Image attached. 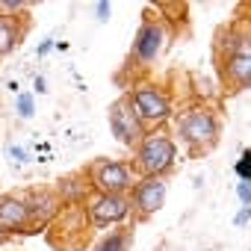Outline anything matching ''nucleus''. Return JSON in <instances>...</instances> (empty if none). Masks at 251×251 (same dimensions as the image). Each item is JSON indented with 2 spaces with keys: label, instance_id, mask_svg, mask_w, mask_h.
Returning a JSON list of instances; mask_svg holds the SVG:
<instances>
[{
  "label": "nucleus",
  "instance_id": "2",
  "mask_svg": "<svg viewBox=\"0 0 251 251\" xmlns=\"http://www.w3.org/2000/svg\"><path fill=\"white\" fill-rule=\"evenodd\" d=\"M219 118L210 106H189L177 115V136L189 148V154H204L219 142Z\"/></svg>",
  "mask_w": 251,
  "mask_h": 251
},
{
  "label": "nucleus",
  "instance_id": "15",
  "mask_svg": "<svg viewBox=\"0 0 251 251\" xmlns=\"http://www.w3.org/2000/svg\"><path fill=\"white\" fill-rule=\"evenodd\" d=\"M6 157H9L12 166H24V163H27V151L18 148V145H6Z\"/></svg>",
  "mask_w": 251,
  "mask_h": 251
},
{
  "label": "nucleus",
  "instance_id": "13",
  "mask_svg": "<svg viewBox=\"0 0 251 251\" xmlns=\"http://www.w3.org/2000/svg\"><path fill=\"white\" fill-rule=\"evenodd\" d=\"M15 109H18V115H21V118H33V112H36V98H33L30 92H18Z\"/></svg>",
  "mask_w": 251,
  "mask_h": 251
},
{
  "label": "nucleus",
  "instance_id": "17",
  "mask_svg": "<svg viewBox=\"0 0 251 251\" xmlns=\"http://www.w3.org/2000/svg\"><path fill=\"white\" fill-rule=\"evenodd\" d=\"M248 222H251V207H242V210L233 216V225H236V227H245Z\"/></svg>",
  "mask_w": 251,
  "mask_h": 251
},
{
  "label": "nucleus",
  "instance_id": "16",
  "mask_svg": "<svg viewBox=\"0 0 251 251\" xmlns=\"http://www.w3.org/2000/svg\"><path fill=\"white\" fill-rule=\"evenodd\" d=\"M236 198L242 201V207H251V180H239L236 183Z\"/></svg>",
  "mask_w": 251,
  "mask_h": 251
},
{
  "label": "nucleus",
  "instance_id": "19",
  "mask_svg": "<svg viewBox=\"0 0 251 251\" xmlns=\"http://www.w3.org/2000/svg\"><path fill=\"white\" fill-rule=\"evenodd\" d=\"M50 50H53V39H45V42L39 45V50H36V53H39V56H48Z\"/></svg>",
  "mask_w": 251,
  "mask_h": 251
},
{
  "label": "nucleus",
  "instance_id": "10",
  "mask_svg": "<svg viewBox=\"0 0 251 251\" xmlns=\"http://www.w3.org/2000/svg\"><path fill=\"white\" fill-rule=\"evenodd\" d=\"M30 222V210L24 195H0V236H9V233H21L27 230Z\"/></svg>",
  "mask_w": 251,
  "mask_h": 251
},
{
  "label": "nucleus",
  "instance_id": "3",
  "mask_svg": "<svg viewBox=\"0 0 251 251\" xmlns=\"http://www.w3.org/2000/svg\"><path fill=\"white\" fill-rule=\"evenodd\" d=\"M177 160V145L172 136H166L163 130H151L145 133V139L136 145V175L139 177H166L175 169Z\"/></svg>",
  "mask_w": 251,
  "mask_h": 251
},
{
  "label": "nucleus",
  "instance_id": "12",
  "mask_svg": "<svg viewBox=\"0 0 251 251\" xmlns=\"http://www.w3.org/2000/svg\"><path fill=\"white\" fill-rule=\"evenodd\" d=\"M127 248H130V230H127V227H118V230L106 233V236L95 245V251H127Z\"/></svg>",
  "mask_w": 251,
  "mask_h": 251
},
{
  "label": "nucleus",
  "instance_id": "1",
  "mask_svg": "<svg viewBox=\"0 0 251 251\" xmlns=\"http://www.w3.org/2000/svg\"><path fill=\"white\" fill-rule=\"evenodd\" d=\"M219 71H222V83L227 86V92H242L251 86V30L239 33L233 30L230 39L222 45L219 53Z\"/></svg>",
  "mask_w": 251,
  "mask_h": 251
},
{
  "label": "nucleus",
  "instance_id": "8",
  "mask_svg": "<svg viewBox=\"0 0 251 251\" xmlns=\"http://www.w3.org/2000/svg\"><path fill=\"white\" fill-rule=\"evenodd\" d=\"M163 45H166V27H163V21L154 18V15H145L142 27L136 30V39H133V59L142 62V65H151L160 56Z\"/></svg>",
  "mask_w": 251,
  "mask_h": 251
},
{
  "label": "nucleus",
  "instance_id": "11",
  "mask_svg": "<svg viewBox=\"0 0 251 251\" xmlns=\"http://www.w3.org/2000/svg\"><path fill=\"white\" fill-rule=\"evenodd\" d=\"M24 39V24L18 15H0V56L12 53Z\"/></svg>",
  "mask_w": 251,
  "mask_h": 251
},
{
  "label": "nucleus",
  "instance_id": "18",
  "mask_svg": "<svg viewBox=\"0 0 251 251\" xmlns=\"http://www.w3.org/2000/svg\"><path fill=\"white\" fill-rule=\"evenodd\" d=\"M109 12H112V6L106 3V0H100V3L95 6V15H98V21H106V18H109Z\"/></svg>",
  "mask_w": 251,
  "mask_h": 251
},
{
  "label": "nucleus",
  "instance_id": "14",
  "mask_svg": "<svg viewBox=\"0 0 251 251\" xmlns=\"http://www.w3.org/2000/svg\"><path fill=\"white\" fill-rule=\"evenodd\" d=\"M233 175H236L239 180H251V148L242 151V157L233 163Z\"/></svg>",
  "mask_w": 251,
  "mask_h": 251
},
{
  "label": "nucleus",
  "instance_id": "20",
  "mask_svg": "<svg viewBox=\"0 0 251 251\" xmlns=\"http://www.w3.org/2000/svg\"><path fill=\"white\" fill-rule=\"evenodd\" d=\"M48 92V80L45 77H36V95H45Z\"/></svg>",
  "mask_w": 251,
  "mask_h": 251
},
{
  "label": "nucleus",
  "instance_id": "5",
  "mask_svg": "<svg viewBox=\"0 0 251 251\" xmlns=\"http://www.w3.org/2000/svg\"><path fill=\"white\" fill-rule=\"evenodd\" d=\"M127 100H130L133 112L139 115L142 127L163 124V121H169V115H172V100H169V95H166L160 86H154V83H139V86H133L130 95H127Z\"/></svg>",
  "mask_w": 251,
  "mask_h": 251
},
{
  "label": "nucleus",
  "instance_id": "6",
  "mask_svg": "<svg viewBox=\"0 0 251 251\" xmlns=\"http://www.w3.org/2000/svg\"><path fill=\"white\" fill-rule=\"evenodd\" d=\"M106 118H109V133L115 136L118 145H124V148H136V145L145 139V127H142L139 115L133 112L127 95L118 98V100L109 106V115H106Z\"/></svg>",
  "mask_w": 251,
  "mask_h": 251
},
{
  "label": "nucleus",
  "instance_id": "7",
  "mask_svg": "<svg viewBox=\"0 0 251 251\" xmlns=\"http://www.w3.org/2000/svg\"><path fill=\"white\" fill-rule=\"evenodd\" d=\"M130 213H133V204L127 195H95L86 207V222L92 227H109L130 219Z\"/></svg>",
  "mask_w": 251,
  "mask_h": 251
},
{
  "label": "nucleus",
  "instance_id": "9",
  "mask_svg": "<svg viewBox=\"0 0 251 251\" xmlns=\"http://www.w3.org/2000/svg\"><path fill=\"white\" fill-rule=\"evenodd\" d=\"M130 204L142 219L154 216L166 204V177H139L130 189Z\"/></svg>",
  "mask_w": 251,
  "mask_h": 251
},
{
  "label": "nucleus",
  "instance_id": "4",
  "mask_svg": "<svg viewBox=\"0 0 251 251\" xmlns=\"http://www.w3.org/2000/svg\"><path fill=\"white\" fill-rule=\"evenodd\" d=\"M89 186L98 189V195H127L136 180H133V166L121 163V160H106L100 157L89 169Z\"/></svg>",
  "mask_w": 251,
  "mask_h": 251
}]
</instances>
